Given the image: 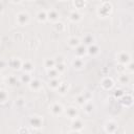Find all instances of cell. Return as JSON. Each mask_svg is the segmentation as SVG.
Masks as SVG:
<instances>
[{
    "mask_svg": "<svg viewBox=\"0 0 134 134\" xmlns=\"http://www.w3.org/2000/svg\"><path fill=\"white\" fill-rule=\"evenodd\" d=\"M59 72H58V70L53 67V68H50V69H48V72H47V75L49 76V79H55V77H58L59 76Z\"/></svg>",
    "mask_w": 134,
    "mask_h": 134,
    "instance_id": "cell-21",
    "label": "cell"
},
{
    "mask_svg": "<svg viewBox=\"0 0 134 134\" xmlns=\"http://www.w3.org/2000/svg\"><path fill=\"white\" fill-rule=\"evenodd\" d=\"M54 68L58 70V72H59V73L63 72V71L65 70V64H64V62H63V63H55Z\"/></svg>",
    "mask_w": 134,
    "mask_h": 134,
    "instance_id": "cell-27",
    "label": "cell"
},
{
    "mask_svg": "<svg viewBox=\"0 0 134 134\" xmlns=\"http://www.w3.org/2000/svg\"><path fill=\"white\" fill-rule=\"evenodd\" d=\"M6 66H7V62L6 61H3V60H0V70L4 69Z\"/></svg>",
    "mask_w": 134,
    "mask_h": 134,
    "instance_id": "cell-34",
    "label": "cell"
},
{
    "mask_svg": "<svg viewBox=\"0 0 134 134\" xmlns=\"http://www.w3.org/2000/svg\"><path fill=\"white\" fill-rule=\"evenodd\" d=\"M28 84H29L30 89L36 90V91L39 90V89H41V87H42V84H41V82H40L38 79H31Z\"/></svg>",
    "mask_w": 134,
    "mask_h": 134,
    "instance_id": "cell-9",
    "label": "cell"
},
{
    "mask_svg": "<svg viewBox=\"0 0 134 134\" xmlns=\"http://www.w3.org/2000/svg\"><path fill=\"white\" fill-rule=\"evenodd\" d=\"M37 19L40 22L46 21L47 20V12H45V10H39L38 14H37Z\"/></svg>",
    "mask_w": 134,
    "mask_h": 134,
    "instance_id": "cell-18",
    "label": "cell"
},
{
    "mask_svg": "<svg viewBox=\"0 0 134 134\" xmlns=\"http://www.w3.org/2000/svg\"><path fill=\"white\" fill-rule=\"evenodd\" d=\"M111 8H112L111 4L108 3V2H105V3H103V5L99 7V9H98V14H99L102 17H106V16H108V15L110 14Z\"/></svg>",
    "mask_w": 134,
    "mask_h": 134,
    "instance_id": "cell-2",
    "label": "cell"
},
{
    "mask_svg": "<svg viewBox=\"0 0 134 134\" xmlns=\"http://www.w3.org/2000/svg\"><path fill=\"white\" fill-rule=\"evenodd\" d=\"M66 114L69 118L73 119V118H76L77 117V109L75 107H68L67 110H66Z\"/></svg>",
    "mask_w": 134,
    "mask_h": 134,
    "instance_id": "cell-10",
    "label": "cell"
},
{
    "mask_svg": "<svg viewBox=\"0 0 134 134\" xmlns=\"http://www.w3.org/2000/svg\"><path fill=\"white\" fill-rule=\"evenodd\" d=\"M69 19H70L72 22H77V21H80V20L82 19V15H81L77 10H73V12L70 13Z\"/></svg>",
    "mask_w": 134,
    "mask_h": 134,
    "instance_id": "cell-15",
    "label": "cell"
},
{
    "mask_svg": "<svg viewBox=\"0 0 134 134\" xmlns=\"http://www.w3.org/2000/svg\"><path fill=\"white\" fill-rule=\"evenodd\" d=\"M7 83L9 84V86H16V85L18 84V79H17V76H15V75H10V76H8V79H7Z\"/></svg>",
    "mask_w": 134,
    "mask_h": 134,
    "instance_id": "cell-26",
    "label": "cell"
},
{
    "mask_svg": "<svg viewBox=\"0 0 134 134\" xmlns=\"http://www.w3.org/2000/svg\"><path fill=\"white\" fill-rule=\"evenodd\" d=\"M31 79H32V77H31L29 74H27V73H24V74L21 76V81H22L23 83H26V84H28Z\"/></svg>",
    "mask_w": 134,
    "mask_h": 134,
    "instance_id": "cell-29",
    "label": "cell"
},
{
    "mask_svg": "<svg viewBox=\"0 0 134 134\" xmlns=\"http://www.w3.org/2000/svg\"><path fill=\"white\" fill-rule=\"evenodd\" d=\"M63 110H64L63 106L61 104H59V103H54L50 108V111H51V113L53 115H60L63 112Z\"/></svg>",
    "mask_w": 134,
    "mask_h": 134,
    "instance_id": "cell-4",
    "label": "cell"
},
{
    "mask_svg": "<svg viewBox=\"0 0 134 134\" xmlns=\"http://www.w3.org/2000/svg\"><path fill=\"white\" fill-rule=\"evenodd\" d=\"M42 124H43V120L40 116H32L30 118V125L34 128H41Z\"/></svg>",
    "mask_w": 134,
    "mask_h": 134,
    "instance_id": "cell-6",
    "label": "cell"
},
{
    "mask_svg": "<svg viewBox=\"0 0 134 134\" xmlns=\"http://www.w3.org/2000/svg\"><path fill=\"white\" fill-rule=\"evenodd\" d=\"M54 28H55L57 30H59V31H62V30L64 29V25H63V23H61V22H55V23H54Z\"/></svg>",
    "mask_w": 134,
    "mask_h": 134,
    "instance_id": "cell-31",
    "label": "cell"
},
{
    "mask_svg": "<svg viewBox=\"0 0 134 134\" xmlns=\"http://www.w3.org/2000/svg\"><path fill=\"white\" fill-rule=\"evenodd\" d=\"M113 85H114V83H113L112 79H110V77H106V79H104L102 81V87L104 89H106V90L111 89L113 87Z\"/></svg>",
    "mask_w": 134,
    "mask_h": 134,
    "instance_id": "cell-12",
    "label": "cell"
},
{
    "mask_svg": "<svg viewBox=\"0 0 134 134\" xmlns=\"http://www.w3.org/2000/svg\"><path fill=\"white\" fill-rule=\"evenodd\" d=\"M58 90H59V92L62 93V94L66 93L67 90H68V84H67V83H61L60 86L58 87Z\"/></svg>",
    "mask_w": 134,
    "mask_h": 134,
    "instance_id": "cell-24",
    "label": "cell"
},
{
    "mask_svg": "<svg viewBox=\"0 0 134 134\" xmlns=\"http://www.w3.org/2000/svg\"><path fill=\"white\" fill-rule=\"evenodd\" d=\"M85 5V0H74V6L76 8H82Z\"/></svg>",
    "mask_w": 134,
    "mask_h": 134,
    "instance_id": "cell-30",
    "label": "cell"
},
{
    "mask_svg": "<svg viewBox=\"0 0 134 134\" xmlns=\"http://www.w3.org/2000/svg\"><path fill=\"white\" fill-rule=\"evenodd\" d=\"M55 65V61L54 59H46L44 61V66L46 69H50V68H53Z\"/></svg>",
    "mask_w": 134,
    "mask_h": 134,
    "instance_id": "cell-20",
    "label": "cell"
},
{
    "mask_svg": "<svg viewBox=\"0 0 134 134\" xmlns=\"http://www.w3.org/2000/svg\"><path fill=\"white\" fill-rule=\"evenodd\" d=\"M81 44V42H80V40L77 39V38H75V37H71L69 40H68V45L70 46V47H73V48H75L77 45H80Z\"/></svg>",
    "mask_w": 134,
    "mask_h": 134,
    "instance_id": "cell-19",
    "label": "cell"
},
{
    "mask_svg": "<svg viewBox=\"0 0 134 134\" xmlns=\"http://www.w3.org/2000/svg\"><path fill=\"white\" fill-rule=\"evenodd\" d=\"M83 122L82 120H80L79 118H73V121H72V129L75 130V131H80L82 128H83Z\"/></svg>",
    "mask_w": 134,
    "mask_h": 134,
    "instance_id": "cell-17",
    "label": "cell"
},
{
    "mask_svg": "<svg viewBox=\"0 0 134 134\" xmlns=\"http://www.w3.org/2000/svg\"><path fill=\"white\" fill-rule=\"evenodd\" d=\"M84 111L86 112V113H91L92 111H93V105H92V103H90V102H86L85 104H84Z\"/></svg>",
    "mask_w": 134,
    "mask_h": 134,
    "instance_id": "cell-25",
    "label": "cell"
},
{
    "mask_svg": "<svg viewBox=\"0 0 134 134\" xmlns=\"http://www.w3.org/2000/svg\"><path fill=\"white\" fill-rule=\"evenodd\" d=\"M28 1H31V0H28Z\"/></svg>",
    "mask_w": 134,
    "mask_h": 134,
    "instance_id": "cell-39",
    "label": "cell"
},
{
    "mask_svg": "<svg viewBox=\"0 0 134 134\" xmlns=\"http://www.w3.org/2000/svg\"><path fill=\"white\" fill-rule=\"evenodd\" d=\"M94 43V37L92 35H86L84 38H83V44L86 45V46H89L91 44Z\"/></svg>",
    "mask_w": 134,
    "mask_h": 134,
    "instance_id": "cell-16",
    "label": "cell"
},
{
    "mask_svg": "<svg viewBox=\"0 0 134 134\" xmlns=\"http://www.w3.org/2000/svg\"><path fill=\"white\" fill-rule=\"evenodd\" d=\"M98 52H99V48H98V46L95 45L94 43L91 44V45H89V46H87V53H88V54H90V55H95V54H97Z\"/></svg>",
    "mask_w": 134,
    "mask_h": 134,
    "instance_id": "cell-11",
    "label": "cell"
},
{
    "mask_svg": "<svg viewBox=\"0 0 134 134\" xmlns=\"http://www.w3.org/2000/svg\"><path fill=\"white\" fill-rule=\"evenodd\" d=\"M84 65H85V62H84V60H83L82 58H80V57H77L76 59H74L73 62H72V66L74 67V69H77V70L82 69V68L84 67Z\"/></svg>",
    "mask_w": 134,
    "mask_h": 134,
    "instance_id": "cell-8",
    "label": "cell"
},
{
    "mask_svg": "<svg viewBox=\"0 0 134 134\" xmlns=\"http://www.w3.org/2000/svg\"><path fill=\"white\" fill-rule=\"evenodd\" d=\"M7 97H8L7 92L5 90H3V89H0V103L1 104L5 103L7 100Z\"/></svg>",
    "mask_w": 134,
    "mask_h": 134,
    "instance_id": "cell-23",
    "label": "cell"
},
{
    "mask_svg": "<svg viewBox=\"0 0 134 134\" xmlns=\"http://www.w3.org/2000/svg\"><path fill=\"white\" fill-rule=\"evenodd\" d=\"M0 82H1V75H0Z\"/></svg>",
    "mask_w": 134,
    "mask_h": 134,
    "instance_id": "cell-38",
    "label": "cell"
},
{
    "mask_svg": "<svg viewBox=\"0 0 134 134\" xmlns=\"http://www.w3.org/2000/svg\"><path fill=\"white\" fill-rule=\"evenodd\" d=\"M54 61H55V63H63V62H64V60H63V57H62L61 54L57 55V57L54 58Z\"/></svg>",
    "mask_w": 134,
    "mask_h": 134,
    "instance_id": "cell-33",
    "label": "cell"
},
{
    "mask_svg": "<svg viewBox=\"0 0 134 134\" xmlns=\"http://www.w3.org/2000/svg\"><path fill=\"white\" fill-rule=\"evenodd\" d=\"M86 53H87V46H86V45L80 44V45H77V46L75 47V54H76V57L82 58V57H84Z\"/></svg>",
    "mask_w": 134,
    "mask_h": 134,
    "instance_id": "cell-3",
    "label": "cell"
},
{
    "mask_svg": "<svg viewBox=\"0 0 134 134\" xmlns=\"http://www.w3.org/2000/svg\"><path fill=\"white\" fill-rule=\"evenodd\" d=\"M86 102H87V98L85 97L84 94H81V95H79V96L76 97V103H77L79 105H84Z\"/></svg>",
    "mask_w": 134,
    "mask_h": 134,
    "instance_id": "cell-28",
    "label": "cell"
},
{
    "mask_svg": "<svg viewBox=\"0 0 134 134\" xmlns=\"http://www.w3.org/2000/svg\"><path fill=\"white\" fill-rule=\"evenodd\" d=\"M61 82L58 77L55 79H50V82H49V87H51L52 89H58V87L60 86Z\"/></svg>",
    "mask_w": 134,
    "mask_h": 134,
    "instance_id": "cell-22",
    "label": "cell"
},
{
    "mask_svg": "<svg viewBox=\"0 0 134 134\" xmlns=\"http://www.w3.org/2000/svg\"><path fill=\"white\" fill-rule=\"evenodd\" d=\"M21 68L25 71V72H31L32 70H34V64L31 63V62H29V61H26V62H23L22 63V66H21Z\"/></svg>",
    "mask_w": 134,
    "mask_h": 134,
    "instance_id": "cell-14",
    "label": "cell"
},
{
    "mask_svg": "<svg viewBox=\"0 0 134 134\" xmlns=\"http://www.w3.org/2000/svg\"><path fill=\"white\" fill-rule=\"evenodd\" d=\"M128 80H129V79H128V76H127L126 74H121V75L119 76V81H120L121 83H124V84H125V83H127V82H128Z\"/></svg>",
    "mask_w": 134,
    "mask_h": 134,
    "instance_id": "cell-32",
    "label": "cell"
},
{
    "mask_svg": "<svg viewBox=\"0 0 134 134\" xmlns=\"http://www.w3.org/2000/svg\"><path fill=\"white\" fill-rule=\"evenodd\" d=\"M14 3H19V2H21V0H12Z\"/></svg>",
    "mask_w": 134,
    "mask_h": 134,
    "instance_id": "cell-37",
    "label": "cell"
},
{
    "mask_svg": "<svg viewBox=\"0 0 134 134\" xmlns=\"http://www.w3.org/2000/svg\"><path fill=\"white\" fill-rule=\"evenodd\" d=\"M58 19H59V13L55 9H50L49 12H47V20L57 22Z\"/></svg>",
    "mask_w": 134,
    "mask_h": 134,
    "instance_id": "cell-13",
    "label": "cell"
},
{
    "mask_svg": "<svg viewBox=\"0 0 134 134\" xmlns=\"http://www.w3.org/2000/svg\"><path fill=\"white\" fill-rule=\"evenodd\" d=\"M16 21L17 23L20 25V26H24V25H27L28 22H29V15L25 12H21L17 15L16 17Z\"/></svg>",
    "mask_w": 134,
    "mask_h": 134,
    "instance_id": "cell-1",
    "label": "cell"
},
{
    "mask_svg": "<svg viewBox=\"0 0 134 134\" xmlns=\"http://www.w3.org/2000/svg\"><path fill=\"white\" fill-rule=\"evenodd\" d=\"M62 1H63V0H62Z\"/></svg>",
    "mask_w": 134,
    "mask_h": 134,
    "instance_id": "cell-40",
    "label": "cell"
},
{
    "mask_svg": "<svg viewBox=\"0 0 134 134\" xmlns=\"http://www.w3.org/2000/svg\"><path fill=\"white\" fill-rule=\"evenodd\" d=\"M125 93L121 91V90H116L115 91V96H119V95H124Z\"/></svg>",
    "mask_w": 134,
    "mask_h": 134,
    "instance_id": "cell-36",
    "label": "cell"
},
{
    "mask_svg": "<svg viewBox=\"0 0 134 134\" xmlns=\"http://www.w3.org/2000/svg\"><path fill=\"white\" fill-rule=\"evenodd\" d=\"M24 104V99L23 98H19L17 102H16V105H19V106H21V105H23Z\"/></svg>",
    "mask_w": 134,
    "mask_h": 134,
    "instance_id": "cell-35",
    "label": "cell"
},
{
    "mask_svg": "<svg viewBox=\"0 0 134 134\" xmlns=\"http://www.w3.org/2000/svg\"><path fill=\"white\" fill-rule=\"evenodd\" d=\"M8 65H9L10 68H13V69L16 70V69H20V68H21V66H22V62H21L19 59H17V58H13V59L9 60Z\"/></svg>",
    "mask_w": 134,
    "mask_h": 134,
    "instance_id": "cell-5",
    "label": "cell"
},
{
    "mask_svg": "<svg viewBox=\"0 0 134 134\" xmlns=\"http://www.w3.org/2000/svg\"><path fill=\"white\" fill-rule=\"evenodd\" d=\"M117 60H118L119 63L127 65V64L130 62V55H129L128 53H126V52H120V53H118Z\"/></svg>",
    "mask_w": 134,
    "mask_h": 134,
    "instance_id": "cell-7",
    "label": "cell"
}]
</instances>
